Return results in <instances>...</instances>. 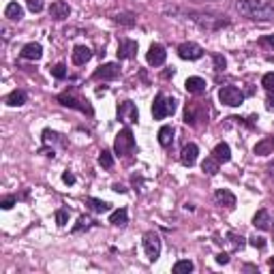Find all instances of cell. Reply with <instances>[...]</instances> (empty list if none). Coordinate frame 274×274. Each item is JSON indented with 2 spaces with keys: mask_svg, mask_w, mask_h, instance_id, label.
<instances>
[{
  "mask_svg": "<svg viewBox=\"0 0 274 274\" xmlns=\"http://www.w3.org/2000/svg\"><path fill=\"white\" fill-rule=\"evenodd\" d=\"M56 223L60 225V227H64V225L68 223V210H64V208L56 210Z\"/></svg>",
  "mask_w": 274,
  "mask_h": 274,
  "instance_id": "cell-32",
  "label": "cell"
},
{
  "mask_svg": "<svg viewBox=\"0 0 274 274\" xmlns=\"http://www.w3.org/2000/svg\"><path fill=\"white\" fill-rule=\"evenodd\" d=\"M219 161L214 159V156H206V161L201 163V169L206 172V174H210V176H214V174H219Z\"/></svg>",
  "mask_w": 274,
  "mask_h": 274,
  "instance_id": "cell-26",
  "label": "cell"
},
{
  "mask_svg": "<svg viewBox=\"0 0 274 274\" xmlns=\"http://www.w3.org/2000/svg\"><path fill=\"white\" fill-rule=\"evenodd\" d=\"M120 75V66L118 64H114V62H110V64H103V66H99L94 71V80H105V82H110V80H116V77Z\"/></svg>",
  "mask_w": 274,
  "mask_h": 274,
  "instance_id": "cell-10",
  "label": "cell"
},
{
  "mask_svg": "<svg viewBox=\"0 0 274 274\" xmlns=\"http://www.w3.org/2000/svg\"><path fill=\"white\" fill-rule=\"evenodd\" d=\"M165 58H167V52H165V47L159 45V43L150 45L148 54H146V60H148L150 66H161V64L165 62Z\"/></svg>",
  "mask_w": 274,
  "mask_h": 274,
  "instance_id": "cell-9",
  "label": "cell"
},
{
  "mask_svg": "<svg viewBox=\"0 0 274 274\" xmlns=\"http://www.w3.org/2000/svg\"><path fill=\"white\" fill-rule=\"evenodd\" d=\"M193 261L189 259H182V261H176V266H174V274H189L193 272Z\"/></svg>",
  "mask_w": 274,
  "mask_h": 274,
  "instance_id": "cell-28",
  "label": "cell"
},
{
  "mask_svg": "<svg viewBox=\"0 0 274 274\" xmlns=\"http://www.w3.org/2000/svg\"><path fill=\"white\" fill-rule=\"evenodd\" d=\"M251 244H253L255 249H266V240L259 238V236H253V238H251Z\"/></svg>",
  "mask_w": 274,
  "mask_h": 274,
  "instance_id": "cell-38",
  "label": "cell"
},
{
  "mask_svg": "<svg viewBox=\"0 0 274 274\" xmlns=\"http://www.w3.org/2000/svg\"><path fill=\"white\" fill-rule=\"evenodd\" d=\"M90 58H92L90 47H86V45H77L75 50H73V64H77V66L86 64L88 60H90Z\"/></svg>",
  "mask_w": 274,
  "mask_h": 274,
  "instance_id": "cell-18",
  "label": "cell"
},
{
  "mask_svg": "<svg viewBox=\"0 0 274 274\" xmlns=\"http://www.w3.org/2000/svg\"><path fill=\"white\" fill-rule=\"evenodd\" d=\"M68 15H71V7H68V3H64V0H56V3H52V7H50V17L52 19L62 22V19H66Z\"/></svg>",
  "mask_w": 274,
  "mask_h": 274,
  "instance_id": "cell-11",
  "label": "cell"
},
{
  "mask_svg": "<svg viewBox=\"0 0 274 274\" xmlns=\"http://www.w3.org/2000/svg\"><path fill=\"white\" fill-rule=\"evenodd\" d=\"M212 60H214V68H217V71H225L227 62H225V58H223L221 54H214V56H212Z\"/></svg>",
  "mask_w": 274,
  "mask_h": 274,
  "instance_id": "cell-35",
  "label": "cell"
},
{
  "mask_svg": "<svg viewBox=\"0 0 274 274\" xmlns=\"http://www.w3.org/2000/svg\"><path fill=\"white\" fill-rule=\"evenodd\" d=\"M268 174H270V178H272V182H274V161L268 165Z\"/></svg>",
  "mask_w": 274,
  "mask_h": 274,
  "instance_id": "cell-43",
  "label": "cell"
},
{
  "mask_svg": "<svg viewBox=\"0 0 274 274\" xmlns=\"http://www.w3.org/2000/svg\"><path fill=\"white\" fill-rule=\"evenodd\" d=\"M214 201H217L221 208H227V210L236 208V195L227 189H219L217 193H214Z\"/></svg>",
  "mask_w": 274,
  "mask_h": 274,
  "instance_id": "cell-12",
  "label": "cell"
},
{
  "mask_svg": "<svg viewBox=\"0 0 274 274\" xmlns=\"http://www.w3.org/2000/svg\"><path fill=\"white\" fill-rule=\"evenodd\" d=\"M178 56L182 60H199L203 56V47L197 45V43H182L178 47Z\"/></svg>",
  "mask_w": 274,
  "mask_h": 274,
  "instance_id": "cell-8",
  "label": "cell"
},
{
  "mask_svg": "<svg viewBox=\"0 0 274 274\" xmlns=\"http://www.w3.org/2000/svg\"><path fill=\"white\" fill-rule=\"evenodd\" d=\"M184 88L191 92V94H201V92H206V88H208V84H206V80L203 77H189L187 82H184Z\"/></svg>",
  "mask_w": 274,
  "mask_h": 274,
  "instance_id": "cell-17",
  "label": "cell"
},
{
  "mask_svg": "<svg viewBox=\"0 0 274 274\" xmlns=\"http://www.w3.org/2000/svg\"><path fill=\"white\" fill-rule=\"evenodd\" d=\"M212 156H214V159H217L219 163H227V161L231 159V148H229V144H225V142L217 144V148L212 150Z\"/></svg>",
  "mask_w": 274,
  "mask_h": 274,
  "instance_id": "cell-20",
  "label": "cell"
},
{
  "mask_svg": "<svg viewBox=\"0 0 274 274\" xmlns=\"http://www.w3.org/2000/svg\"><path fill=\"white\" fill-rule=\"evenodd\" d=\"M259 43H261L263 47H272V50H274V35H270V37H261V39H259Z\"/></svg>",
  "mask_w": 274,
  "mask_h": 274,
  "instance_id": "cell-39",
  "label": "cell"
},
{
  "mask_svg": "<svg viewBox=\"0 0 274 274\" xmlns=\"http://www.w3.org/2000/svg\"><path fill=\"white\" fill-rule=\"evenodd\" d=\"M172 142H174V129H172L169 124L167 126H161V131H159V144L167 148Z\"/></svg>",
  "mask_w": 274,
  "mask_h": 274,
  "instance_id": "cell-24",
  "label": "cell"
},
{
  "mask_svg": "<svg viewBox=\"0 0 274 274\" xmlns=\"http://www.w3.org/2000/svg\"><path fill=\"white\" fill-rule=\"evenodd\" d=\"M219 99H221L223 105L238 107L244 101V94L240 92V88H236V86H223L219 90Z\"/></svg>",
  "mask_w": 274,
  "mask_h": 274,
  "instance_id": "cell-6",
  "label": "cell"
},
{
  "mask_svg": "<svg viewBox=\"0 0 274 274\" xmlns=\"http://www.w3.org/2000/svg\"><path fill=\"white\" fill-rule=\"evenodd\" d=\"M126 221H129V212H126V208H118L114 210L110 214V223L116 225V227H120V225H126Z\"/></svg>",
  "mask_w": 274,
  "mask_h": 274,
  "instance_id": "cell-22",
  "label": "cell"
},
{
  "mask_svg": "<svg viewBox=\"0 0 274 274\" xmlns=\"http://www.w3.org/2000/svg\"><path fill=\"white\" fill-rule=\"evenodd\" d=\"M253 225H255L257 229H261V231H270L272 229V217H270V212L268 210H259L255 217H253Z\"/></svg>",
  "mask_w": 274,
  "mask_h": 274,
  "instance_id": "cell-16",
  "label": "cell"
},
{
  "mask_svg": "<svg viewBox=\"0 0 274 274\" xmlns=\"http://www.w3.org/2000/svg\"><path fill=\"white\" fill-rule=\"evenodd\" d=\"M169 11H176V13H182L184 17H189L191 22H195L199 28H203V30L208 32H214V30H221V28H225L229 22L227 19H223L219 15H210V13H197V11H184V9H178V7H165V13Z\"/></svg>",
  "mask_w": 274,
  "mask_h": 274,
  "instance_id": "cell-2",
  "label": "cell"
},
{
  "mask_svg": "<svg viewBox=\"0 0 274 274\" xmlns=\"http://www.w3.org/2000/svg\"><path fill=\"white\" fill-rule=\"evenodd\" d=\"M24 103H26V92H22V90H13L7 96V105H11V107H19Z\"/></svg>",
  "mask_w": 274,
  "mask_h": 274,
  "instance_id": "cell-25",
  "label": "cell"
},
{
  "mask_svg": "<svg viewBox=\"0 0 274 274\" xmlns=\"http://www.w3.org/2000/svg\"><path fill=\"white\" fill-rule=\"evenodd\" d=\"M137 54V41H131V39H124L118 45V58L120 60H129Z\"/></svg>",
  "mask_w": 274,
  "mask_h": 274,
  "instance_id": "cell-15",
  "label": "cell"
},
{
  "mask_svg": "<svg viewBox=\"0 0 274 274\" xmlns=\"http://www.w3.org/2000/svg\"><path fill=\"white\" fill-rule=\"evenodd\" d=\"M58 101H60L62 105H66V107H73V110H80V112H86V114H92V107H90V105L84 103V101L73 99L71 94H60V96H58Z\"/></svg>",
  "mask_w": 274,
  "mask_h": 274,
  "instance_id": "cell-14",
  "label": "cell"
},
{
  "mask_svg": "<svg viewBox=\"0 0 274 274\" xmlns=\"http://www.w3.org/2000/svg\"><path fill=\"white\" fill-rule=\"evenodd\" d=\"M270 268H272V272H274V259H270Z\"/></svg>",
  "mask_w": 274,
  "mask_h": 274,
  "instance_id": "cell-45",
  "label": "cell"
},
{
  "mask_svg": "<svg viewBox=\"0 0 274 274\" xmlns=\"http://www.w3.org/2000/svg\"><path fill=\"white\" fill-rule=\"evenodd\" d=\"M99 163H101V167L112 169V167H114V156H112V152L103 150V152H101V156H99Z\"/></svg>",
  "mask_w": 274,
  "mask_h": 274,
  "instance_id": "cell-29",
  "label": "cell"
},
{
  "mask_svg": "<svg viewBox=\"0 0 274 274\" xmlns=\"http://www.w3.org/2000/svg\"><path fill=\"white\" fill-rule=\"evenodd\" d=\"M268 107H270V110H274V96H270V99H268Z\"/></svg>",
  "mask_w": 274,
  "mask_h": 274,
  "instance_id": "cell-44",
  "label": "cell"
},
{
  "mask_svg": "<svg viewBox=\"0 0 274 274\" xmlns=\"http://www.w3.org/2000/svg\"><path fill=\"white\" fill-rule=\"evenodd\" d=\"M52 73H54V77H58V80H62V77H66V66L64 64H56L52 68Z\"/></svg>",
  "mask_w": 274,
  "mask_h": 274,
  "instance_id": "cell-36",
  "label": "cell"
},
{
  "mask_svg": "<svg viewBox=\"0 0 274 274\" xmlns=\"http://www.w3.org/2000/svg\"><path fill=\"white\" fill-rule=\"evenodd\" d=\"M144 251H146V255H148L150 261H156L161 255V238H159V233L156 231H148V233H144Z\"/></svg>",
  "mask_w": 274,
  "mask_h": 274,
  "instance_id": "cell-5",
  "label": "cell"
},
{
  "mask_svg": "<svg viewBox=\"0 0 274 274\" xmlns=\"http://www.w3.org/2000/svg\"><path fill=\"white\" fill-rule=\"evenodd\" d=\"M88 203L92 206V210H94V212H105L107 208H110V206H107L105 201H101V199H94V197L88 199Z\"/></svg>",
  "mask_w": 274,
  "mask_h": 274,
  "instance_id": "cell-31",
  "label": "cell"
},
{
  "mask_svg": "<svg viewBox=\"0 0 274 274\" xmlns=\"http://www.w3.org/2000/svg\"><path fill=\"white\" fill-rule=\"evenodd\" d=\"M217 261H219V263H227V261H229L227 253H221V255H217Z\"/></svg>",
  "mask_w": 274,
  "mask_h": 274,
  "instance_id": "cell-42",
  "label": "cell"
},
{
  "mask_svg": "<svg viewBox=\"0 0 274 274\" xmlns=\"http://www.w3.org/2000/svg\"><path fill=\"white\" fill-rule=\"evenodd\" d=\"M114 150L118 156H129L135 150V137L131 133V129H122L118 135H116V142H114Z\"/></svg>",
  "mask_w": 274,
  "mask_h": 274,
  "instance_id": "cell-3",
  "label": "cell"
},
{
  "mask_svg": "<svg viewBox=\"0 0 274 274\" xmlns=\"http://www.w3.org/2000/svg\"><path fill=\"white\" fill-rule=\"evenodd\" d=\"M118 118L126 124H133V122L140 120V114H137V107H135L133 101H122L118 105Z\"/></svg>",
  "mask_w": 274,
  "mask_h": 274,
  "instance_id": "cell-7",
  "label": "cell"
},
{
  "mask_svg": "<svg viewBox=\"0 0 274 274\" xmlns=\"http://www.w3.org/2000/svg\"><path fill=\"white\" fill-rule=\"evenodd\" d=\"M84 227H86V229L90 227V219H88V217H82V219H80V223H77V227H73V231H75V233H80Z\"/></svg>",
  "mask_w": 274,
  "mask_h": 274,
  "instance_id": "cell-37",
  "label": "cell"
},
{
  "mask_svg": "<svg viewBox=\"0 0 274 274\" xmlns=\"http://www.w3.org/2000/svg\"><path fill=\"white\" fill-rule=\"evenodd\" d=\"M5 17L13 19V22H19V19L24 17V9H22V5H17V3H9V5L5 7Z\"/></svg>",
  "mask_w": 274,
  "mask_h": 274,
  "instance_id": "cell-21",
  "label": "cell"
},
{
  "mask_svg": "<svg viewBox=\"0 0 274 274\" xmlns=\"http://www.w3.org/2000/svg\"><path fill=\"white\" fill-rule=\"evenodd\" d=\"M62 180H64L66 184H73V182H75V176H73V174H68V172H66V174L62 176Z\"/></svg>",
  "mask_w": 274,
  "mask_h": 274,
  "instance_id": "cell-41",
  "label": "cell"
},
{
  "mask_svg": "<svg viewBox=\"0 0 274 274\" xmlns=\"http://www.w3.org/2000/svg\"><path fill=\"white\" fill-rule=\"evenodd\" d=\"M236 11L249 19H257V22H274V5L266 0H238Z\"/></svg>",
  "mask_w": 274,
  "mask_h": 274,
  "instance_id": "cell-1",
  "label": "cell"
},
{
  "mask_svg": "<svg viewBox=\"0 0 274 274\" xmlns=\"http://www.w3.org/2000/svg\"><path fill=\"white\" fill-rule=\"evenodd\" d=\"M176 112V101L174 99H167L165 94H156V99L152 103V116L156 120H163L167 118V116H172Z\"/></svg>",
  "mask_w": 274,
  "mask_h": 274,
  "instance_id": "cell-4",
  "label": "cell"
},
{
  "mask_svg": "<svg viewBox=\"0 0 274 274\" xmlns=\"http://www.w3.org/2000/svg\"><path fill=\"white\" fill-rule=\"evenodd\" d=\"M274 150V140L268 137V140H261L257 146H255V154H272Z\"/></svg>",
  "mask_w": 274,
  "mask_h": 274,
  "instance_id": "cell-27",
  "label": "cell"
},
{
  "mask_svg": "<svg viewBox=\"0 0 274 274\" xmlns=\"http://www.w3.org/2000/svg\"><path fill=\"white\" fill-rule=\"evenodd\" d=\"M118 24H124V26H133L135 24V17H133V13H118L114 17Z\"/></svg>",
  "mask_w": 274,
  "mask_h": 274,
  "instance_id": "cell-30",
  "label": "cell"
},
{
  "mask_svg": "<svg viewBox=\"0 0 274 274\" xmlns=\"http://www.w3.org/2000/svg\"><path fill=\"white\" fill-rule=\"evenodd\" d=\"M28 9H30L32 13H41L43 11V0H26Z\"/></svg>",
  "mask_w": 274,
  "mask_h": 274,
  "instance_id": "cell-34",
  "label": "cell"
},
{
  "mask_svg": "<svg viewBox=\"0 0 274 274\" xmlns=\"http://www.w3.org/2000/svg\"><path fill=\"white\" fill-rule=\"evenodd\" d=\"M13 203H15L13 197H7V199H3V203H0V206H3L5 210H11V208H13Z\"/></svg>",
  "mask_w": 274,
  "mask_h": 274,
  "instance_id": "cell-40",
  "label": "cell"
},
{
  "mask_svg": "<svg viewBox=\"0 0 274 274\" xmlns=\"http://www.w3.org/2000/svg\"><path fill=\"white\" fill-rule=\"evenodd\" d=\"M225 244L229 247V251H240V249L244 247V238H242V236H238V233L229 231L227 236H225Z\"/></svg>",
  "mask_w": 274,
  "mask_h": 274,
  "instance_id": "cell-23",
  "label": "cell"
},
{
  "mask_svg": "<svg viewBox=\"0 0 274 274\" xmlns=\"http://www.w3.org/2000/svg\"><path fill=\"white\" fill-rule=\"evenodd\" d=\"M41 56H43V47L39 43H28L22 47V58H26V60H39Z\"/></svg>",
  "mask_w": 274,
  "mask_h": 274,
  "instance_id": "cell-19",
  "label": "cell"
},
{
  "mask_svg": "<svg viewBox=\"0 0 274 274\" xmlns=\"http://www.w3.org/2000/svg\"><path fill=\"white\" fill-rule=\"evenodd\" d=\"M197 154H199V148L195 144H187L180 152V163L187 165V167H193L195 161H197Z\"/></svg>",
  "mask_w": 274,
  "mask_h": 274,
  "instance_id": "cell-13",
  "label": "cell"
},
{
  "mask_svg": "<svg viewBox=\"0 0 274 274\" xmlns=\"http://www.w3.org/2000/svg\"><path fill=\"white\" fill-rule=\"evenodd\" d=\"M261 84H263V88H266L268 92H274V73H266V75H263Z\"/></svg>",
  "mask_w": 274,
  "mask_h": 274,
  "instance_id": "cell-33",
  "label": "cell"
}]
</instances>
